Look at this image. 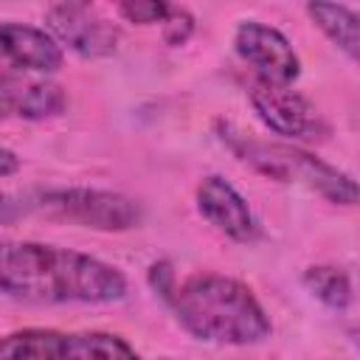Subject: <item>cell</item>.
Returning a JSON list of instances; mask_svg holds the SVG:
<instances>
[{
	"instance_id": "16",
	"label": "cell",
	"mask_w": 360,
	"mask_h": 360,
	"mask_svg": "<svg viewBox=\"0 0 360 360\" xmlns=\"http://www.w3.org/2000/svg\"><path fill=\"white\" fill-rule=\"evenodd\" d=\"M160 25H163V39L169 45H183L194 31V17L186 8L169 6V14H166V20Z\"/></svg>"
},
{
	"instance_id": "12",
	"label": "cell",
	"mask_w": 360,
	"mask_h": 360,
	"mask_svg": "<svg viewBox=\"0 0 360 360\" xmlns=\"http://www.w3.org/2000/svg\"><path fill=\"white\" fill-rule=\"evenodd\" d=\"M307 14L312 22L326 34L329 42H335L352 62L360 56V20L349 6L338 3H309Z\"/></svg>"
},
{
	"instance_id": "18",
	"label": "cell",
	"mask_w": 360,
	"mask_h": 360,
	"mask_svg": "<svg viewBox=\"0 0 360 360\" xmlns=\"http://www.w3.org/2000/svg\"><path fill=\"white\" fill-rule=\"evenodd\" d=\"M17 169H20V158H17L11 149L0 146V177H8V174H14Z\"/></svg>"
},
{
	"instance_id": "15",
	"label": "cell",
	"mask_w": 360,
	"mask_h": 360,
	"mask_svg": "<svg viewBox=\"0 0 360 360\" xmlns=\"http://www.w3.org/2000/svg\"><path fill=\"white\" fill-rule=\"evenodd\" d=\"M118 14L129 22L138 25H155L163 22L169 14V3H158V0H127L118 6Z\"/></svg>"
},
{
	"instance_id": "3",
	"label": "cell",
	"mask_w": 360,
	"mask_h": 360,
	"mask_svg": "<svg viewBox=\"0 0 360 360\" xmlns=\"http://www.w3.org/2000/svg\"><path fill=\"white\" fill-rule=\"evenodd\" d=\"M225 141L239 155V160H245L248 166H253L259 174H264L270 180L301 183L309 191H318L321 197H326L329 202H338V205L357 202V183L346 172L329 166L326 160H321L298 146L253 141V138L231 132V129H228Z\"/></svg>"
},
{
	"instance_id": "1",
	"label": "cell",
	"mask_w": 360,
	"mask_h": 360,
	"mask_svg": "<svg viewBox=\"0 0 360 360\" xmlns=\"http://www.w3.org/2000/svg\"><path fill=\"white\" fill-rule=\"evenodd\" d=\"M0 292L31 304H112L127 295V278L90 253L0 239Z\"/></svg>"
},
{
	"instance_id": "14",
	"label": "cell",
	"mask_w": 360,
	"mask_h": 360,
	"mask_svg": "<svg viewBox=\"0 0 360 360\" xmlns=\"http://www.w3.org/2000/svg\"><path fill=\"white\" fill-rule=\"evenodd\" d=\"M304 287L329 309H346L352 304V278L346 270L332 264H315L304 273Z\"/></svg>"
},
{
	"instance_id": "8",
	"label": "cell",
	"mask_w": 360,
	"mask_h": 360,
	"mask_svg": "<svg viewBox=\"0 0 360 360\" xmlns=\"http://www.w3.org/2000/svg\"><path fill=\"white\" fill-rule=\"evenodd\" d=\"M65 107L62 84L0 70V121H45L62 115Z\"/></svg>"
},
{
	"instance_id": "7",
	"label": "cell",
	"mask_w": 360,
	"mask_h": 360,
	"mask_svg": "<svg viewBox=\"0 0 360 360\" xmlns=\"http://www.w3.org/2000/svg\"><path fill=\"white\" fill-rule=\"evenodd\" d=\"M236 53L256 70V79L273 82V84H292L301 73V59L290 39L259 20H245L236 28L233 37Z\"/></svg>"
},
{
	"instance_id": "11",
	"label": "cell",
	"mask_w": 360,
	"mask_h": 360,
	"mask_svg": "<svg viewBox=\"0 0 360 360\" xmlns=\"http://www.w3.org/2000/svg\"><path fill=\"white\" fill-rule=\"evenodd\" d=\"M65 335L56 329H17L0 338V360H65Z\"/></svg>"
},
{
	"instance_id": "5",
	"label": "cell",
	"mask_w": 360,
	"mask_h": 360,
	"mask_svg": "<svg viewBox=\"0 0 360 360\" xmlns=\"http://www.w3.org/2000/svg\"><path fill=\"white\" fill-rule=\"evenodd\" d=\"M45 25L48 34L65 45L68 51L84 56V59H98L110 56L118 48V28L101 17L90 3H56L45 11Z\"/></svg>"
},
{
	"instance_id": "6",
	"label": "cell",
	"mask_w": 360,
	"mask_h": 360,
	"mask_svg": "<svg viewBox=\"0 0 360 360\" xmlns=\"http://www.w3.org/2000/svg\"><path fill=\"white\" fill-rule=\"evenodd\" d=\"M250 107L259 115V121L281 138L304 141V138H315L323 129V121L315 104L298 90H292L290 84H273L264 79H253Z\"/></svg>"
},
{
	"instance_id": "9",
	"label": "cell",
	"mask_w": 360,
	"mask_h": 360,
	"mask_svg": "<svg viewBox=\"0 0 360 360\" xmlns=\"http://www.w3.org/2000/svg\"><path fill=\"white\" fill-rule=\"evenodd\" d=\"M194 200H197V211L228 239L253 242L259 236V225H256V217H253L248 200L225 177H219V174L202 177Z\"/></svg>"
},
{
	"instance_id": "10",
	"label": "cell",
	"mask_w": 360,
	"mask_h": 360,
	"mask_svg": "<svg viewBox=\"0 0 360 360\" xmlns=\"http://www.w3.org/2000/svg\"><path fill=\"white\" fill-rule=\"evenodd\" d=\"M0 62L20 73H56L62 68V48L45 28L0 22Z\"/></svg>"
},
{
	"instance_id": "13",
	"label": "cell",
	"mask_w": 360,
	"mask_h": 360,
	"mask_svg": "<svg viewBox=\"0 0 360 360\" xmlns=\"http://www.w3.org/2000/svg\"><path fill=\"white\" fill-rule=\"evenodd\" d=\"M65 360H141L138 352L112 332H70L65 335Z\"/></svg>"
},
{
	"instance_id": "4",
	"label": "cell",
	"mask_w": 360,
	"mask_h": 360,
	"mask_svg": "<svg viewBox=\"0 0 360 360\" xmlns=\"http://www.w3.org/2000/svg\"><path fill=\"white\" fill-rule=\"evenodd\" d=\"M31 208H37L51 219H62V222H73V225L107 231V233L138 228L143 219V211L132 197L121 191L79 188V186L37 191L31 197Z\"/></svg>"
},
{
	"instance_id": "2",
	"label": "cell",
	"mask_w": 360,
	"mask_h": 360,
	"mask_svg": "<svg viewBox=\"0 0 360 360\" xmlns=\"http://www.w3.org/2000/svg\"><path fill=\"white\" fill-rule=\"evenodd\" d=\"M177 323L197 340L219 346H253L270 338L273 323L248 284L222 273L174 278L163 295Z\"/></svg>"
},
{
	"instance_id": "17",
	"label": "cell",
	"mask_w": 360,
	"mask_h": 360,
	"mask_svg": "<svg viewBox=\"0 0 360 360\" xmlns=\"http://www.w3.org/2000/svg\"><path fill=\"white\" fill-rule=\"evenodd\" d=\"M20 214H22V205L14 197L0 191V225H11L14 219H20Z\"/></svg>"
}]
</instances>
